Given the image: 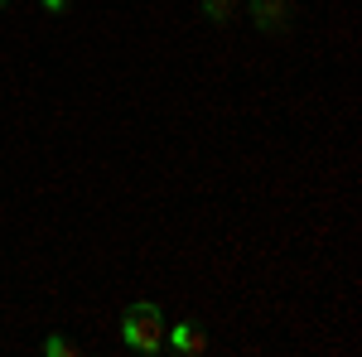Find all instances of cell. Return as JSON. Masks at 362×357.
<instances>
[{"mask_svg": "<svg viewBox=\"0 0 362 357\" xmlns=\"http://www.w3.org/2000/svg\"><path fill=\"white\" fill-rule=\"evenodd\" d=\"M247 15H251V25L261 29V34H285V29H290V15H295V5H290V0H251Z\"/></svg>", "mask_w": 362, "mask_h": 357, "instance_id": "obj_2", "label": "cell"}, {"mask_svg": "<svg viewBox=\"0 0 362 357\" xmlns=\"http://www.w3.org/2000/svg\"><path fill=\"white\" fill-rule=\"evenodd\" d=\"M39 5H44V10H49V15H63V10H68V5H73V0H39Z\"/></svg>", "mask_w": 362, "mask_h": 357, "instance_id": "obj_6", "label": "cell"}, {"mask_svg": "<svg viewBox=\"0 0 362 357\" xmlns=\"http://www.w3.org/2000/svg\"><path fill=\"white\" fill-rule=\"evenodd\" d=\"M5 5H10V0H0V10H5Z\"/></svg>", "mask_w": 362, "mask_h": 357, "instance_id": "obj_7", "label": "cell"}, {"mask_svg": "<svg viewBox=\"0 0 362 357\" xmlns=\"http://www.w3.org/2000/svg\"><path fill=\"white\" fill-rule=\"evenodd\" d=\"M203 20L208 25H232L237 20V0H203Z\"/></svg>", "mask_w": 362, "mask_h": 357, "instance_id": "obj_4", "label": "cell"}, {"mask_svg": "<svg viewBox=\"0 0 362 357\" xmlns=\"http://www.w3.org/2000/svg\"><path fill=\"white\" fill-rule=\"evenodd\" d=\"M44 353H49V357H68V353H73V343H68L63 333H54V338H44Z\"/></svg>", "mask_w": 362, "mask_h": 357, "instance_id": "obj_5", "label": "cell"}, {"mask_svg": "<svg viewBox=\"0 0 362 357\" xmlns=\"http://www.w3.org/2000/svg\"><path fill=\"white\" fill-rule=\"evenodd\" d=\"M165 348L189 353V357H203L208 353V333L198 329V324H174V329H165Z\"/></svg>", "mask_w": 362, "mask_h": 357, "instance_id": "obj_3", "label": "cell"}, {"mask_svg": "<svg viewBox=\"0 0 362 357\" xmlns=\"http://www.w3.org/2000/svg\"><path fill=\"white\" fill-rule=\"evenodd\" d=\"M165 314H160V304L155 300H136L126 304V314H121V343L131 348V353H145V357H160L165 353Z\"/></svg>", "mask_w": 362, "mask_h": 357, "instance_id": "obj_1", "label": "cell"}]
</instances>
